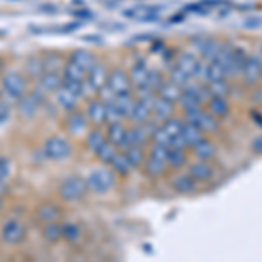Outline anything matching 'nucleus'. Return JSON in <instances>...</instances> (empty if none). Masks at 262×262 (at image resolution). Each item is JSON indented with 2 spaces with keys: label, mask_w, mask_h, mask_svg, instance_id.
<instances>
[{
  "label": "nucleus",
  "mask_w": 262,
  "mask_h": 262,
  "mask_svg": "<svg viewBox=\"0 0 262 262\" xmlns=\"http://www.w3.org/2000/svg\"><path fill=\"white\" fill-rule=\"evenodd\" d=\"M168 150L170 147L159 145V143H152L150 154L145 158L143 163V170H145L147 177L150 179H159L168 168Z\"/></svg>",
  "instance_id": "f257e3e1"
},
{
  "label": "nucleus",
  "mask_w": 262,
  "mask_h": 262,
  "mask_svg": "<svg viewBox=\"0 0 262 262\" xmlns=\"http://www.w3.org/2000/svg\"><path fill=\"white\" fill-rule=\"evenodd\" d=\"M182 126H184V121L182 119L170 117V119L164 121L161 126H158V128L154 129V133H152V143L171 147L173 143L177 142V138L180 137Z\"/></svg>",
  "instance_id": "f03ea898"
},
{
  "label": "nucleus",
  "mask_w": 262,
  "mask_h": 262,
  "mask_svg": "<svg viewBox=\"0 0 262 262\" xmlns=\"http://www.w3.org/2000/svg\"><path fill=\"white\" fill-rule=\"evenodd\" d=\"M86 182H88V189L95 194H107L116 185V177L107 168H95V170L90 171Z\"/></svg>",
  "instance_id": "7ed1b4c3"
},
{
  "label": "nucleus",
  "mask_w": 262,
  "mask_h": 262,
  "mask_svg": "<svg viewBox=\"0 0 262 262\" xmlns=\"http://www.w3.org/2000/svg\"><path fill=\"white\" fill-rule=\"evenodd\" d=\"M185 121L192 122L200 128L205 135H213L221 129V119L213 116L212 112H208L206 108H196V111L185 114Z\"/></svg>",
  "instance_id": "20e7f679"
},
{
  "label": "nucleus",
  "mask_w": 262,
  "mask_h": 262,
  "mask_svg": "<svg viewBox=\"0 0 262 262\" xmlns=\"http://www.w3.org/2000/svg\"><path fill=\"white\" fill-rule=\"evenodd\" d=\"M203 138H205V133H203L196 124H192V122H189V121H184L180 137L177 138V142L173 143L171 147H185V149H192V147L198 145Z\"/></svg>",
  "instance_id": "39448f33"
},
{
  "label": "nucleus",
  "mask_w": 262,
  "mask_h": 262,
  "mask_svg": "<svg viewBox=\"0 0 262 262\" xmlns=\"http://www.w3.org/2000/svg\"><path fill=\"white\" fill-rule=\"evenodd\" d=\"M260 75H262V61L257 54H248L247 61L243 65V70H242V81L245 86H257L260 82Z\"/></svg>",
  "instance_id": "423d86ee"
},
{
  "label": "nucleus",
  "mask_w": 262,
  "mask_h": 262,
  "mask_svg": "<svg viewBox=\"0 0 262 262\" xmlns=\"http://www.w3.org/2000/svg\"><path fill=\"white\" fill-rule=\"evenodd\" d=\"M2 86L4 91H6V96L9 100H21L25 95V90H27V84H25L23 77H21L18 72H9V74L4 75Z\"/></svg>",
  "instance_id": "0eeeda50"
},
{
  "label": "nucleus",
  "mask_w": 262,
  "mask_h": 262,
  "mask_svg": "<svg viewBox=\"0 0 262 262\" xmlns=\"http://www.w3.org/2000/svg\"><path fill=\"white\" fill-rule=\"evenodd\" d=\"M194 44V49H196V54L203 60L210 61V60H215L219 54V51L222 48V42L215 37H200L192 42Z\"/></svg>",
  "instance_id": "6e6552de"
},
{
  "label": "nucleus",
  "mask_w": 262,
  "mask_h": 262,
  "mask_svg": "<svg viewBox=\"0 0 262 262\" xmlns=\"http://www.w3.org/2000/svg\"><path fill=\"white\" fill-rule=\"evenodd\" d=\"M88 191V182L81 179V177H70L69 180H65L60 187V194L63 200H79L82 198Z\"/></svg>",
  "instance_id": "1a4fd4ad"
},
{
  "label": "nucleus",
  "mask_w": 262,
  "mask_h": 262,
  "mask_svg": "<svg viewBox=\"0 0 262 262\" xmlns=\"http://www.w3.org/2000/svg\"><path fill=\"white\" fill-rule=\"evenodd\" d=\"M46 154H48L49 159H54V161H63L70 156L72 152V147L70 143L65 140V138H60V137H53L46 142V147H44Z\"/></svg>",
  "instance_id": "9d476101"
},
{
  "label": "nucleus",
  "mask_w": 262,
  "mask_h": 262,
  "mask_svg": "<svg viewBox=\"0 0 262 262\" xmlns=\"http://www.w3.org/2000/svg\"><path fill=\"white\" fill-rule=\"evenodd\" d=\"M161 9L156 6H137L122 11V16L133 21H158Z\"/></svg>",
  "instance_id": "9b49d317"
},
{
  "label": "nucleus",
  "mask_w": 262,
  "mask_h": 262,
  "mask_svg": "<svg viewBox=\"0 0 262 262\" xmlns=\"http://www.w3.org/2000/svg\"><path fill=\"white\" fill-rule=\"evenodd\" d=\"M189 173L192 175V179L200 184V182H208L215 177V168L213 164L206 159H198L192 164H189Z\"/></svg>",
  "instance_id": "f8f14e48"
},
{
  "label": "nucleus",
  "mask_w": 262,
  "mask_h": 262,
  "mask_svg": "<svg viewBox=\"0 0 262 262\" xmlns=\"http://www.w3.org/2000/svg\"><path fill=\"white\" fill-rule=\"evenodd\" d=\"M108 81V72H107V67L101 65V63H95L93 69L88 72V77H86V84L91 88L95 93H98L101 88L107 84Z\"/></svg>",
  "instance_id": "ddd939ff"
},
{
  "label": "nucleus",
  "mask_w": 262,
  "mask_h": 262,
  "mask_svg": "<svg viewBox=\"0 0 262 262\" xmlns=\"http://www.w3.org/2000/svg\"><path fill=\"white\" fill-rule=\"evenodd\" d=\"M129 129L126 128L122 122H114V124H108V142H112L117 149H128L129 147V137H128Z\"/></svg>",
  "instance_id": "4468645a"
},
{
  "label": "nucleus",
  "mask_w": 262,
  "mask_h": 262,
  "mask_svg": "<svg viewBox=\"0 0 262 262\" xmlns=\"http://www.w3.org/2000/svg\"><path fill=\"white\" fill-rule=\"evenodd\" d=\"M107 84L117 93V95H121V93H129L131 86H133V84H131V79H129V74H126L122 69L112 70L111 74H108Z\"/></svg>",
  "instance_id": "2eb2a0df"
},
{
  "label": "nucleus",
  "mask_w": 262,
  "mask_h": 262,
  "mask_svg": "<svg viewBox=\"0 0 262 262\" xmlns=\"http://www.w3.org/2000/svg\"><path fill=\"white\" fill-rule=\"evenodd\" d=\"M201 61H203V58H200L196 53H192V51H182L179 56H177L175 65L180 67L184 72H187V74L194 79V74H196V70Z\"/></svg>",
  "instance_id": "dca6fc26"
},
{
  "label": "nucleus",
  "mask_w": 262,
  "mask_h": 262,
  "mask_svg": "<svg viewBox=\"0 0 262 262\" xmlns=\"http://www.w3.org/2000/svg\"><path fill=\"white\" fill-rule=\"evenodd\" d=\"M206 111L212 112L217 119H226L231 114V105L226 96H210L206 101Z\"/></svg>",
  "instance_id": "f3484780"
},
{
  "label": "nucleus",
  "mask_w": 262,
  "mask_h": 262,
  "mask_svg": "<svg viewBox=\"0 0 262 262\" xmlns=\"http://www.w3.org/2000/svg\"><path fill=\"white\" fill-rule=\"evenodd\" d=\"M79 98H81V95L75 93L74 90H70V88H67L65 84H61L60 90H56V100L60 103V107L65 108V111H75Z\"/></svg>",
  "instance_id": "a211bd4d"
},
{
  "label": "nucleus",
  "mask_w": 262,
  "mask_h": 262,
  "mask_svg": "<svg viewBox=\"0 0 262 262\" xmlns=\"http://www.w3.org/2000/svg\"><path fill=\"white\" fill-rule=\"evenodd\" d=\"M171 187H173V191H177L180 194H191L198 189V182L192 179V175L189 171L180 173V175L171 179Z\"/></svg>",
  "instance_id": "6ab92c4d"
},
{
  "label": "nucleus",
  "mask_w": 262,
  "mask_h": 262,
  "mask_svg": "<svg viewBox=\"0 0 262 262\" xmlns=\"http://www.w3.org/2000/svg\"><path fill=\"white\" fill-rule=\"evenodd\" d=\"M88 119L96 126H101L107 122V107H105L103 100L90 101V107H88Z\"/></svg>",
  "instance_id": "aec40b11"
},
{
  "label": "nucleus",
  "mask_w": 262,
  "mask_h": 262,
  "mask_svg": "<svg viewBox=\"0 0 262 262\" xmlns=\"http://www.w3.org/2000/svg\"><path fill=\"white\" fill-rule=\"evenodd\" d=\"M189 154L185 147H170L168 150V168L171 170H182L184 166H187Z\"/></svg>",
  "instance_id": "412c9836"
},
{
  "label": "nucleus",
  "mask_w": 262,
  "mask_h": 262,
  "mask_svg": "<svg viewBox=\"0 0 262 262\" xmlns=\"http://www.w3.org/2000/svg\"><path fill=\"white\" fill-rule=\"evenodd\" d=\"M152 114H154L158 121H161V122L168 121L170 117H173V114H175V103L158 96L154 101V111H152Z\"/></svg>",
  "instance_id": "4be33fe9"
},
{
  "label": "nucleus",
  "mask_w": 262,
  "mask_h": 262,
  "mask_svg": "<svg viewBox=\"0 0 262 262\" xmlns=\"http://www.w3.org/2000/svg\"><path fill=\"white\" fill-rule=\"evenodd\" d=\"M149 74H150V70L147 69L145 63H142V61L135 63V65L131 67V70H129L131 84H133L135 88L147 86V84H149Z\"/></svg>",
  "instance_id": "5701e85b"
},
{
  "label": "nucleus",
  "mask_w": 262,
  "mask_h": 262,
  "mask_svg": "<svg viewBox=\"0 0 262 262\" xmlns=\"http://www.w3.org/2000/svg\"><path fill=\"white\" fill-rule=\"evenodd\" d=\"M152 108L147 103H143L142 100H135V105L131 108V114L128 119L133 121V124H145L147 121H150Z\"/></svg>",
  "instance_id": "b1692460"
},
{
  "label": "nucleus",
  "mask_w": 262,
  "mask_h": 262,
  "mask_svg": "<svg viewBox=\"0 0 262 262\" xmlns=\"http://www.w3.org/2000/svg\"><path fill=\"white\" fill-rule=\"evenodd\" d=\"M2 236L7 243H18L25 236V227L21 226L18 221H9V222H6V226H4Z\"/></svg>",
  "instance_id": "393cba45"
},
{
  "label": "nucleus",
  "mask_w": 262,
  "mask_h": 262,
  "mask_svg": "<svg viewBox=\"0 0 262 262\" xmlns=\"http://www.w3.org/2000/svg\"><path fill=\"white\" fill-rule=\"evenodd\" d=\"M192 152L198 159H206V161H212L217 154V145L210 140V138H203V140L198 143V145L192 147Z\"/></svg>",
  "instance_id": "a878e982"
},
{
  "label": "nucleus",
  "mask_w": 262,
  "mask_h": 262,
  "mask_svg": "<svg viewBox=\"0 0 262 262\" xmlns=\"http://www.w3.org/2000/svg\"><path fill=\"white\" fill-rule=\"evenodd\" d=\"M67 128L72 135H82L88 131V119L86 116H82L81 112H72L69 117H67Z\"/></svg>",
  "instance_id": "bb28decb"
},
{
  "label": "nucleus",
  "mask_w": 262,
  "mask_h": 262,
  "mask_svg": "<svg viewBox=\"0 0 262 262\" xmlns=\"http://www.w3.org/2000/svg\"><path fill=\"white\" fill-rule=\"evenodd\" d=\"M182 93H184V90H182L180 86H177L175 82L170 81V79H166L161 86H159V90H158V96H161V98L164 100H170V101H179L180 100V96H182Z\"/></svg>",
  "instance_id": "cd10ccee"
},
{
  "label": "nucleus",
  "mask_w": 262,
  "mask_h": 262,
  "mask_svg": "<svg viewBox=\"0 0 262 262\" xmlns=\"http://www.w3.org/2000/svg\"><path fill=\"white\" fill-rule=\"evenodd\" d=\"M40 103H42V100L37 98L35 95H27V96H23V98L19 100V114L23 117H32V116H35V112L39 111V107H40Z\"/></svg>",
  "instance_id": "c85d7f7f"
},
{
  "label": "nucleus",
  "mask_w": 262,
  "mask_h": 262,
  "mask_svg": "<svg viewBox=\"0 0 262 262\" xmlns=\"http://www.w3.org/2000/svg\"><path fill=\"white\" fill-rule=\"evenodd\" d=\"M224 79H229L224 70V67L221 65V61L215 58V60L206 61V84L210 82H217V81H224Z\"/></svg>",
  "instance_id": "c756f323"
},
{
  "label": "nucleus",
  "mask_w": 262,
  "mask_h": 262,
  "mask_svg": "<svg viewBox=\"0 0 262 262\" xmlns=\"http://www.w3.org/2000/svg\"><path fill=\"white\" fill-rule=\"evenodd\" d=\"M70 61L72 63H75L77 67H81V69L86 72H90L93 69V65H95V56H93L91 53H88V51H82V49H79V51H75L74 54H72V58H70Z\"/></svg>",
  "instance_id": "7c9ffc66"
},
{
  "label": "nucleus",
  "mask_w": 262,
  "mask_h": 262,
  "mask_svg": "<svg viewBox=\"0 0 262 262\" xmlns=\"http://www.w3.org/2000/svg\"><path fill=\"white\" fill-rule=\"evenodd\" d=\"M168 79L170 81H173L177 84V86H180L182 90H185V88L191 84L194 79L191 77V75L187 74V72H184L180 69V67H177V65H173L171 67V70H170V75H168Z\"/></svg>",
  "instance_id": "2f4dec72"
},
{
  "label": "nucleus",
  "mask_w": 262,
  "mask_h": 262,
  "mask_svg": "<svg viewBox=\"0 0 262 262\" xmlns=\"http://www.w3.org/2000/svg\"><path fill=\"white\" fill-rule=\"evenodd\" d=\"M124 154H126V158H128V161L133 168L142 166V164L145 163V158H147L145 152H143V149H142V145H129L128 149L124 150Z\"/></svg>",
  "instance_id": "473e14b6"
},
{
  "label": "nucleus",
  "mask_w": 262,
  "mask_h": 262,
  "mask_svg": "<svg viewBox=\"0 0 262 262\" xmlns=\"http://www.w3.org/2000/svg\"><path fill=\"white\" fill-rule=\"evenodd\" d=\"M63 75H65V79H63V81H70V82H84V81H86V77H88L86 72H84L81 67L75 65V63H72V61L65 67Z\"/></svg>",
  "instance_id": "72a5a7b5"
},
{
  "label": "nucleus",
  "mask_w": 262,
  "mask_h": 262,
  "mask_svg": "<svg viewBox=\"0 0 262 262\" xmlns=\"http://www.w3.org/2000/svg\"><path fill=\"white\" fill-rule=\"evenodd\" d=\"M116 105L119 108V112L122 114V117H129L131 114V108L135 105V98L131 96V93H121V95L116 96Z\"/></svg>",
  "instance_id": "f704fd0d"
},
{
  "label": "nucleus",
  "mask_w": 262,
  "mask_h": 262,
  "mask_svg": "<svg viewBox=\"0 0 262 262\" xmlns=\"http://www.w3.org/2000/svg\"><path fill=\"white\" fill-rule=\"evenodd\" d=\"M61 79L58 74H54V72H48V74H44L40 77V86L44 88L46 91H56L60 90L61 86Z\"/></svg>",
  "instance_id": "c9c22d12"
},
{
  "label": "nucleus",
  "mask_w": 262,
  "mask_h": 262,
  "mask_svg": "<svg viewBox=\"0 0 262 262\" xmlns=\"http://www.w3.org/2000/svg\"><path fill=\"white\" fill-rule=\"evenodd\" d=\"M208 86V91H210V96H226L231 93V84H229V79H224V81H217V82H210L206 84Z\"/></svg>",
  "instance_id": "e433bc0d"
},
{
  "label": "nucleus",
  "mask_w": 262,
  "mask_h": 262,
  "mask_svg": "<svg viewBox=\"0 0 262 262\" xmlns=\"http://www.w3.org/2000/svg\"><path fill=\"white\" fill-rule=\"evenodd\" d=\"M107 142L105 140V135L101 133L100 129H93V131H90V135H88V140H86V143H88V147L93 150V152H98L100 149H101V145Z\"/></svg>",
  "instance_id": "4c0bfd02"
},
{
  "label": "nucleus",
  "mask_w": 262,
  "mask_h": 262,
  "mask_svg": "<svg viewBox=\"0 0 262 262\" xmlns=\"http://www.w3.org/2000/svg\"><path fill=\"white\" fill-rule=\"evenodd\" d=\"M111 166H112L117 173H121V175H126V173H128V171L131 170V168H133V166L129 164L128 158H126V154H119V152H117L116 158L112 159Z\"/></svg>",
  "instance_id": "58836bf2"
},
{
  "label": "nucleus",
  "mask_w": 262,
  "mask_h": 262,
  "mask_svg": "<svg viewBox=\"0 0 262 262\" xmlns=\"http://www.w3.org/2000/svg\"><path fill=\"white\" fill-rule=\"evenodd\" d=\"M96 154H98V158L103 163H112V159L116 158V154H117V147L114 145L112 142H105L103 145H101V149L96 152Z\"/></svg>",
  "instance_id": "ea45409f"
},
{
  "label": "nucleus",
  "mask_w": 262,
  "mask_h": 262,
  "mask_svg": "<svg viewBox=\"0 0 262 262\" xmlns=\"http://www.w3.org/2000/svg\"><path fill=\"white\" fill-rule=\"evenodd\" d=\"M105 107H107V122L108 124L122 121V114L119 112V108H117L116 101H105Z\"/></svg>",
  "instance_id": "a19ab883"
},
{
  "label": "nucleus",
  "mask_w": 262,
  "mask_h": 262,
  "mask_svg": "<svg viewBox=\"0 0 262 262\" xmlns=\"http://www.w3.org/2000/svg\"><path fill=\"white\" fill-rule=\"evenodd\" d=\"M63 236H65L69 242H77V239L81 238V229H79L75 224H67V226L63 227Z\"/></svg>",
  "instance_id": "79ce46f5"
},
{
  "label": "nucleus",
  "mask_w": 262,
  "mask_h": 262,
  "mask_svg": "<svg viewBox=\"0 0 262 262\" xmlns=\"http://www.w3.org/2000/svg\"><path fill=\"white\" fill-rule=\"evenodd\" d=\"M61 231L63 229L60 226H56V224H49V226H46L44 234H46V238H48L49 242H56V239L61 236Z\"/></svg>",
  "instance_id": "37998d69"
},
{
  "label": "nucleus",
  "mask_w": 262,
  "mask_h": 262,
  "mask_svg": "<svg viewBox=\"0 0 262 262\" xmlns=\"http://www.w3.org/2000/svg\"><path fill=\"white\" fill-rule=\"evenodd\" d=\"M58 215H60V210L53 205H46L44 208L40 210V217L44 219V221H54Z\"/></svg>",
  "instance_id": "c03bdc74"
},
{
  "label": "nucleus",
  "mask_w": 262,
  "mask_h": 262,
  "mask_svg": "<svg viewBox=\"0 0 262 262\" xmlns=\"http://www.w3.org/2000/svg\"><path fill=\"white\" fill-rule=\"evenodd\" d=\"M9 119H11L9 105H7L6 101H0V126H6Z\"/></svg>",
  "instance_id": "a18cd8bd"
},
{
  "label": "nucleus",
  "mask_w": 262,
  "mask_h": 262,
  "mask_svg": "<svg viewBox=\"0 0 262 262\" xmlns=\"http://www.w3.org/2000/svg\"><path fill=\"white\" fill-rule=\"evenodd\" d=\"M9 173H11V164H9V161H7V159H0V184L7 180Z\"/></svg>",
  "instance_id": "49530a36"
},
{
  "label": "nucleus",
  "mask_w": 262,
  "mask_h": 262,
  "mask_svg": "<svg viewBox=\"0 0 262 262\" xmlns=\"http://www.w3.org/2000/svg\"><path fill=\"white\" fill-rule=\"evenodd\" d=\"M245 27L247 28H260L262 27V18H248L245 21Z\"/></svg>",
  "instance_id": "de8ad7c7"
},
{
  "label": "nucleus",
  "mask_w": 262,
  "mask_h": 262,
  "mask_svg": "<svg viewBox=\"0 0 262 262\" xmlns=\"http://www.w3.org/2000/svg\"><path fill=\"white\" fill-rule=\"evenodd\" d=\"M252 149L255 150V152H262V137H259V138H257L255 142H253Z\"/></svg>",
  "instance_id": "09e8293b"
},
{
  "label": "nucleus",
  "mask_w": 262,
  "mask_h": 262,
  "mask_svg": "<svg viewBox=\"0 0 262 262\" xmlns=\"http://www.w3.org/2000/svg\"><path fill=\"white\" fill-rule=\"evenodd\" d=\"M257 56H259L260 58V61H262V42H260V44H259V48H257Z\"/></svg>",
  "instance_id": "8fccbe9b"
},
{
  "label": "nucleus",
  "mask_w": 262,
  "mask_h": 262,
  "mask_svg": "<svg viewBox=\"0 0 262 262\" xmlns=\"http://www.w3.org/2000/svg\"><path fill=\"white\" fill-rule=\"evenodd\" d=\"M260 84H262V75H260Z\"/></svg>",
  "instance_id": "3c124183"
}]
</instances>
